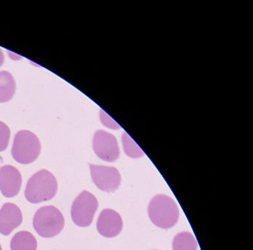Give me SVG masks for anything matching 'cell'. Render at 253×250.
<instances>
[{"instance_id":"e0dca14e","label":"cell","mask_w":253,"mask_h":250,"mask_svg":"<svg viewBox=\"0 0 253 250\" xmlns=\"http://www.w3.org/2000/svg\"><path fill=\"white\" fill-rule=\"evenodd\" d=\"M4 60H5V57H4L3 52L2 50L0 49V66L3 64Z\"/></svg>"},{"instance_id":"30bf717a","label":"cell","mask_w":253,"mask_h":250,"mask_svg":"<svg viewBox=\"0 0 253 250\" xmlns=\"http://www.w3.org/2000/svg\"><path fill=\"white\" fill-rule=\"evenodd\" d=\"M23 223V213L16 204L6 203L0 209V233L9 235Z\"/></svg>"},{"instance_id":"2e32d148","label":"cell","mask_w":253,"mask_h":250,"mask_svg":"<svg viewBox=\"0 0 253 250\" xmlns=\"http://www.w3.org/2000/svg\"><path fill=\"white\" fill-rule=\"evenodd\" d=\"M100 118H101V121L103 124H104L106 126L109 127V128H114V129H117L119 128L120 126L113 119L110 118L109 115H106L104 112L101 111V115H100Z\"/></svg>"},{"instance_id":"277c9868","label":"cell","mask_w":253,"mask_h":250,"mask_svg":"<svg viewBox=\"0 0 253 250\" xmlns=\"http://www.w3.org/2000/svg\"><path fill=\"white\" fill-rule=\"evenodd\" d=\"M41 143L39 138L32 131L23 130L14 137L12 146L13 158L20 164L35 162L41 155Z\"/></svg>"},{"instance_id":"ac0fdd59","label":"cell","mask_w":253,"mask_h":250,"mask_svg":"<svg viewBox=\"0 0 253 250\" xmlns=\"http://www.w3.org/2000/svg\"><path fill=\"white\" fill-rule=\"evenodd\" d=\"M2 163H3V158L0 156V164H2Z\"/></svg>"},{"instance_id":"9c48e42d","label":"cell","mask_w":253,"mask_h":250,"mask_svg":"<svg viewBox=\"0 0 253 250\" xmlns=\"http://www.w3.org/2000/svg\"><path fill=\"white\" fill-rule=\"evenodd\" d=\"M124 223L119 213L111 208H105L97 222L99 233L106 238H114L121 233Z\"/></svg>"},{"instance_id":"4fadbf2b","label":"cell","mask_w":253,"mask_h":250,"mask_svg":"<svg viewBox=\"0 0 253 250\" xmlns=\"http://www.w3.org/2000/svg\"><path fill=\"white\" fill-rule=\"evenodd\" d=\"M172 247L173 250H197L198 243L192 233L183 232L174 237Z\"/></svg>"},{"instance_id":"7c38bea8","label":"cell","mask_w":253,"mask_h":250,"mask_svg":"<svg viewBox=\"0 0 253 250\" xmlns=\"http://www.w3.org/2000/svg\"><path fill=\"white\" fill-rule=\"evenodd\" d=\"M16 83L9 72H0V103H6L14 97Z\"/></svg>"},{"instance_id":"3957f363","label":"cell","mask_w":253,"mask_h":250,"mask_svg":"<svg viewBox=\"0 0 253 250\" xmlns=\"http://www.w3.org/2000/svg\"><path fill=\"white\" fill-rule=\"evenodd\" d=\"M33 226L38 235L42 238H54L64 228L65 218L58 208L54 206H45L35 213Z\"/></svg>"},{"instance_id":"9a60e30c","label":"cell","mask_w":253,"mask_h":250,"mask_svg":"<svg viewBox=\"0 0 253 250\" xmlns=\"http://www.w3.org/2000/svg\"><path fill=\"white\" fill-rule=\"evenodd\" d=\"M11 131L8 125L0 121V152H3L9 143Z\"/></svg>"},{"instance_id":"52a82bcc","label":"cell","mask_w":253,"mask_h":250,"mask_svg":"<svg viewBox=\"0 0 253 250\" xmlns=\"http://www.w3.org/2000/svg\"><path fill=\"white\" fill-rule=\"evenodd\" d=\"M93 149L97 157L107 162H114L120 156L116 138L112 134L100 130L94 134Z\"/></svg>"},{"instance_id":"6da1fadb","label":"cell","mask_w":253,"mask_h":250,"mask_svg":"<svg viewBox=\"0 0 253 250\" xmlns=\"http://www.w3.org/2000/svg\"><path fill=\"white\" fill-rule=\"evenodd\" d=\"M57 189L58 184L54 174L46 169L40 170L28 181L25 197L32 204H40L53 199Z\"/></svg>"},{"instance_id":"d6986e66","label":"cell","mask_w":253,"mask_h":250,"mask_svg":"<svg viewBox=\"0 0 253 250\" xmlns=\"http://www.w3.org/2000/svg\"><path fill=\"white\" fill-rule=\"evenodd\" d=\"M0 250H2V247H1V245H0Z\"/></svg>"},{"instance_id":"ba28073f","label":"cell","mask_w":253,"mask_h":250,"mask_svg":"<svg viewBox=\"0 0 253 250\" xmlns=\"http://www.w3.org/2000/svg\"><path fill=\"white\" fill-rule=\"evenodd\" d=\"M21 173L16 167L5 165L0 167V191L6 198H14L21 189Z\"/></svg>"},{"instance_id":"8fae6325","label":"cell","mask_w":253,"mask_h":250,"mask_svg":"<svg viewBox=\"0 0 253 250\" xmlns=\"http://www.w3.org/2000/svg\"><path fill=\"white\" fill-rule=\"evenodd\" d=\"M38 241L33 234L21 231L14 235L11 241V250H37Z\"/></svg>"},{"instance_id":"7a4b0ae2","label":"cell","mask_w":253,"mask_h":250,"mask_svg":"<svg viewBox=\"0 0 253 250\" xmlns=\"http://www.w3.org/2000/svg\"><path fill=\"white\" fill-rule=\"evenodd\" d=\"M151 221L158 227L169 229L179 219V209L176 203L166 195H158L151 201L148 208Z\"/></svg>"},{"instance_id":"5b68a950","label":"cell","mask_w":253,"mask_h":250,"mask_svg":"<svg viewBox=\"0 0 253 250\" xmlns=\"http://www.w3.org/2000/svg\"><path fill=\"white\" fill-rule=\"evenodd\" d=\"M97 208L98 201L96 197L88 191H83L72 204V220L77 226L87 227L92 223Z\"/></svg>"},{"instance_id":"8992f818","label":"cell","mask_w":253,"mask_h":250,"mask_svg":"<svg viewBox=\"0 0 253 250\" xmlns=\"http://www.w3.org/2000/svg\"><path fill=\"white\" fill-rule=\"evenodd\" d=\"M91 179L97 188L103 192H113L119 188L121 176L115 167L89 164Z\"/></svg>"},{"instance_id":"5bb4252c","label":"cell","mask_w":253,"mask_h":250,"mask_svg":"<svg viewBox=\"0 0 253 250\" xmlns=\"http://www.w3.org/2000/svg\"><path fill=\"white\" fill-rule=\"evenodd\" d=\"M122 142L124 151L128 156L137 158L144 155L143 151L136 144L135 142L126 133H124V135L122 136Z\"/></svg>"}]
</instances>
